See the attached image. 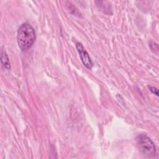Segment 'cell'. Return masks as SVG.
I'll list each match as a JSON object with an SVG mask.
<instances>
[{"instance_id":"4","label":"cell","mask_w":159,"mask_h":159,"mask_svg":"<svg viewBox=\"0 0 159 159\" xmlns=\"http://www.w3.org/2000/svg\"><path fill=\"white\" fill-rule=\"evenodd\" d=\"M1 61L5 68L7 70L11 69V64L9 62V60L8 56L6 52V51L2 48L1 50Z\"/></svg>"},{"instance_id":"1","label":"cell","mask_w":159,"mask_h":159,"mask_svg":"<svg viewBox=\"0 0 159 159\" xmlns=\"http://www.w3.org/2000/svg\"><path fill=\"white\" fill-rule=\"evenodd\" d=\"M35 30L30 24L24 23L20 26L17 30V41L22 51H27L30 48L35 42Z\"/></svg>"},{"instance_id":"2","label":"cell","mask_w":159,"mask_h":159,"mask_svg":"<svg viewBox=\"0 0 159 159\" xmlns=\"http://www.w3.org/2000/svg\"><path fill=\"white\" fill-rule=\"evenodd\" d=\"M137 144L140 151L147 156H153L156 153V148L153 141L146 135L140 134L136 138Z\"/></svg>"},{"instance_id":"3","label":"cell","mask_w":159,"mask_h":159,"mask_svg":"<svg viewBox=\"0 0 159 159\" xmlns=\"http://www.w3.org/2000/svg\"><path fill=\"white\" fill-rule=\"evenodd\" d=\"M76 49L80 54L81 60L83 65L88 69H91L93 64L91 60V58L89 57V55L88 53L86 51L84 48L83 47V45L80 42H76Z\"/></svg>"},{"instance_id":"5","label":"cell","mask_w":159,"mask_h":159,"mask_svg":"<svg viewBox=\"0 0 159 159\" xmlns=\"http://www.w3.org/2000/svg\"><path fill=\"white\" fill-rule=\"evenodd\" d=\"M150 89V91L154 94H155L156 96H158V89L155 88V87H153V86H150L149 88Z\"/></svg>"}]
</instances>
